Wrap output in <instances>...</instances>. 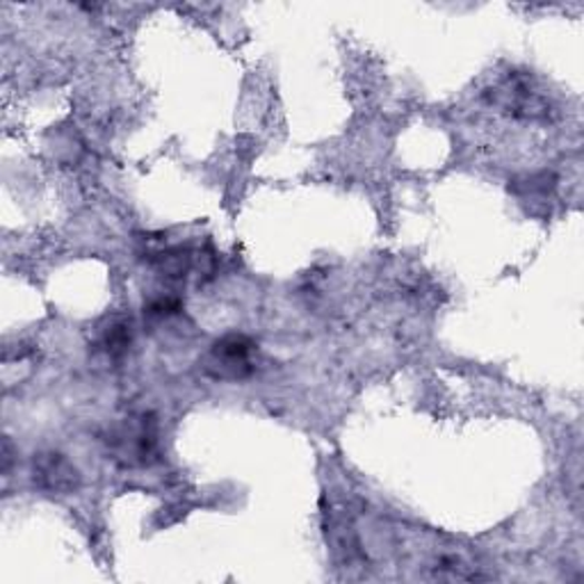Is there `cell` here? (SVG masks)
<instances>
[{
  "label": "cell",
  "mask_w": 584,
  "mask_h": 584,
  "mask_svg": "<svg viewBox=\"0 0 584 584\" xmlns=\"http://www.w3.org/2000/svg\"><path fill=\"white\" fill-rule=\"evenodd\" d=\"M115 451L128 464H147L156 453V427L147 418H130L115 434Z\"/></svg>",
  "instance_id": "cell-2"
},
{
  "label": "cell",
  "mask_w": 584,
  "mask_h": 584,
  "mask_svg": "<svg viewBox=\"0 0 584 584\" xmlns=\"http://www.w3.org/2000/svg\"><path fill=\"white\" fill-rule=\"evenodd\" d=\"M34 479L49 491H71L78 482L76 468L62 455H47L34 464Z\"/></svg>",
  "instance_id": "cell-3"
},
{
  "label": "cell",
  "mask_w": 584,
  "mask_h": 584,
  "mask_svg": "<svg viewBox=\"0 0 584 584\" xmlns=\"http://www.w3.org/2000/svg\"><path fill=\"white\" fill-rule=\"evenodd\" d=\"M256 345L245 336H227L212 345L206 370L217 379H242L251 373V354Z\"/></svg>",
  "instance_id": "cell-1"
}]
</instances>
